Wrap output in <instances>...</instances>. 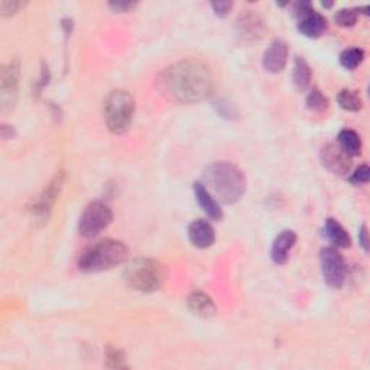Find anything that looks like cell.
<instances>
[{"mask_svg":"<svg viewBox=\"0 0 370 370\" xmlns=\"http://www.w3.org/2000/svg\"><path fill=\"white\" fill-rule=\"evenodd\" d=\"M160 84L164 94L171 100L196 104L213 94L215 76L203 61L188 58L165 68Z\"/></svg>","mask_w":370,"mask_h":370,"instance_id":"obj_1","label":"cell"},{"mask_svg":"<svg viewBox=\"0 0 370 370\" xmlns=\"http://www.w3.org/2000/svg\"><path fill=\"white\" fill-rule=\"evenodd\" d=\"M203 178L208 191L224 204L237 203L246 191L244 174L230 162H215L205 168Z\"/></svg>","mask_w":370,"mask_h":370,"instance_id":"obj_2","label":"cell"},{"mask_svg":"<svg viewBox=\"0 0 370 370\" xmlns=\"http://www.w3.org/2000/svg\"><path fill=\"white\" fill-rule=\"evenodd\" d=\"M129 258L128 246L113 239L101 240L85 249L78 259V269L87 274H96L113 269Z\"/></svg>","mask_w":370,"mask_h":370,"instance_id":"obj_3","label":"cell"},{"mask_svg":"<svg viewBox=\"0 0 370 370\" xmlns=\"http://www.w3.org/2000/svg\"><path fill=\"white\" fill-rule=\"evenodd\" d=\"M123 276L132 289L149 294L161 289L167 279V269L155 259L140 258L129 263Z\"/></svg>","mask_w":370,"mask_h":370,"instance_id":"obj_4","label":"cell"},{"mask_svg":"<svg viewBox=\"0 0 370 370\" xmlns=\"http://www.w3.org/2000/svg\"><path fill=\"white\" fill-rule=\"evenodd\" d=\"M135 115V99L126 90H113L104 100V120L115 135L126 133Z\"/></svg>","mask_w":370,"mask_h":370,"instance_id":"obj_5","label":"cell"},{"mask_svg":"<svg viewBox=\"0 0 370 370\" xmlns=\"http://www.w3.org/2000/svg\"><path fill=\"white\" fill-rule=\"evenodd\" d=\"M113 220L112 208L103 201H93L87 205L78 221V232L85 239L99 236Z\"/></svg>","mask_w":370,"mask_h":370,"instance_id":"obj_6","label":"cell"},{"mask_svg":"<svg viewBox=\"0 0 370 370\" xmlns=\"http://www.w3.org/2000/svg\"><path fill=\"white\" fill-rule=\"evenodd\" d=\"M294 16L298 21V31L307 38H320L327 31L326 17L312 9L310 2H298L294 6Z\"/></svg>","mask_w":370,"mask_h":370,"instance_id":"obj_7","label":"cell"},{"mask_svg":"<svg viewBox=\"0 0 370 370\" xmlns=\"http://www.w3.org/2000/svg\"><path fill=\"white\" fill-rule=\"evenodd\" d=\"M320 263L327 285L334 289L342 288L347 275V267L343 255L336 248H324L320 252Z\"/></svg>","mask_w":370,"mask_h":370,"instance_id":"obj_8","label":"cell"},{"mask_svg":"<svg viewBox=\"0 0 370 370\" xmlns=\"http://www.w3.org/2000/svg\"><path fill=\"white\" fill-rule=\"evenodd\" d=\"M64 185V174L58 172L52 181L45 187V190L40 194V196L33 200V204L31 207V211L35 217L45 219L49 216L52 207L56 205L60 192Z\"/></svg>","mask_w":370,"mask_h":370,"instance_id":"obj_9","label":"cell"},{"mask_svg":"<svg viewBox=\"0 0 370 370\" xmlns=\"http://www.w3.org/2000/svg\"><path fill=\"white\" fill-rule=\"evenodd\" d=\"M21 77V65L17 60H12L2 69V92H0V100L5 109L13 108L17 99V85H19Z\"/></svg>","mask_w":370,"mask_h":370,"instance_id":"obj_10","label":"cell"},{"mask_svg":"<svg viewBox=\"0 0 370 370\" xmlns=\"http://www.w3.org/2000/svg\"><path fill=\"white\" fill-rule=\"evenodd\" d=\"M321 162L330 172L336 175H346L351 168V158L339 144H327L321 149Z\"/></svg>","mask_w":370,"mask_h":370,"instance_id":"obj_11","label":"cell"},{"mask_svg":"<svg viewBox=\"0 0 370 370\" xmlns=\"http://www.w3.org/2000/svg\"><path fill=\"white\" fill-rule=\"evenodd\" d=\"M288 54H289V49H288L287 42L280 41V40H275L269 45V48L265 51V54H263V60H262L263 68L272 74L280 73L287 65Z\"/></svg>","mask_w":370,"mask_h":370,"instance_id":"obj_12","label":"cell"},{"mask_svg":"<svg viewBox=\"0 0 370 370\" xmlns=\"http://www.w3.org/2000/svg\"><path fill=\"white\" fill-rule=\"evenodd\" d=\"M190 242L199 249H207L216 240L215 227L207 220H194L188 227Z\"/></svg>","mask_w":370,"mask_h":370,"instance_id":"obj_13","label":"cell"},{"mask_svg":"<svg viewBox=\"0 0 370 370\" xmlns=\"http://www.w3.org/2000/svg\"><path fill=\"white\" fill-rule=\"evenodd\" d=\"M295 243L296 233L292 230H284L276 236L271 249V258L276 265H284V263H287Z\"/></svg>","mask_w":370,"mask_h":370,"instance_id":"obj_14","label":"cell"},{"mask_svg":"<svg viewBox=\"0 0 370 370\" xmlns=\"http://www.w3.org/2000/svg\"><path fill=\"white\" fill-rule=\"evenodd\" d=\"M194 196H196V200L199 201L200 207L203 208L204 213L208 216L211 220H221L223 219V210L217 200L211 196V192L205 188L204 184L196 183L194 184Z\"/></svg>","mask_w":370,"mask_h":370,"instance_id":"obj_15","label":"cell"},{"mask_svg":"<svg viewBox=\"0 0 370 370\" xmlns=\"http://www.w3.org/2000/svg\"><path fill=\"white\" fill-rule=\"evenodd\" d=\"M187 303L190 310L196 315L203 317V319H211V317L216 315L217 312V307L213 301V298L208 296L203 291H192L188 295Z\"/></svg>","mask_w":370,"mask_h":370,"instance_id":"obj_16","label":"cell"},{"mask_svg":"<svg viewBox=\"0 0 370 370\" xmlns=\"http://www.w3.org/2000/svg\"><path fill=\"white\" fill-rule=\"evenodd\" d=\"M237 28L244 40H256L263 33V22L258 15L253 13L242 15L237 21Z\"/></svg>","mask_w":370,"mask_h":370,"instance_id":"obj_17","label":"cell"},{"mask_svg":"<svg viewBox=\"0 0 370 370\" xmlns=\"http://www.w3.org/2000/svg\"><path fill=\"white\" fill-rule=\"evenodd\" d=\"M326 235L330 239V242L336 246V248H348L351 244V239L346 228L334 219H327L326 221Z\"/></svg>","mask_w":370,"mask_h":370,"instance_id":"obj_18","label":"cell"},{"mask_svg":"<svg viewBox=\"0 0 370 370\" xmlns=\"http://www.w3.org/2000/svg\"><path fill=\"white\" fill-rule=\"evenodd\" d=\"M339 146L350 156L355 158L360 155L362 140L360 136L351 129H344L339 133Z\"/></svg>","mask_w":370,"mask_h":370,"instance_id":"obj_19","label":"cell"},{"mask_svg":"<svg viewBox=\"0 0 370 370\" xmlns=\"http://www.w3.org/2000/svg\"><path fill=\"white\" fill-rule=\"evenodd\" d=\"M294 84L296 87L298 92H304L307 87L310 85L311 81V68L307 64V61L301 57L295 58L294 64V74H292Z\"/></svg>","mask_w":370,"mask_h":370,"instance_id":"obj_20","label":"cell"},{"mask_svg":"<svg viewBox=\"0 0 370 370\" xmlns=\"http://www.w3.org/2000/svg\"><path fill=\"white\" fill-rule=\"evenodd\" d=\"M337 103L342 109L347 112H359L363 108V101L358 92L342 90L337 96Z\"/></svg>","mask_w":370,"mask_h":370,"instance_id":"obj_21","label":"cell"},{"mask_svg":"<svg viewBox=\"0 0 370 370\" xmlns=\"http://www.w3.org/2000/svg\"><path fill=\"white\" fill-rule=\"evenodd\" d=\"M364 61V51L360 48H348L340 54V64L346 69H355Z\"/></svg>","mask_w":370,"mask_h":370,"instance_id":"obj_22","label":"cell"},{"mask_svg":"<svg viewBox=\"0 0 370 370\" xmlns=\"http://www.w3.org/2000/svg\"><path fill=\"white\" fill-rule=\"evenodd\" d=\"M328 99L319 90L312 89L307 96V108L315 113H324L328 109Z\"/></svg>","mask_w":370,"mask_h":370,"instance_id":"obj_23","label":"cell"},{"mask_svg":"<svg viewBox=\"0 0 370 370\" xmlns=\"http://www.w3.org/2000/svg\"><path fill=\"white\" fill-rule=\"evenodd\" d=\"M360 15V8H348V9H340L336 15H334V21L339 26L343 28H351L358 22V17Z\"/></svg>","mask_w":370,"mask_h":370,"instance_id":"obj_24","label":"cell"},{"mask_svg":"<svg viewBox=\"0 0 370 370\" xmlns=\"http://www.w3.org/2000/svg\"><path fill=\"white\" fill-rule=\"evenodd\" d=\"M26 2H21V0H2L0 2V15L2 16H10V15H15L19 10L25 9L26 8Z\"/></svg>","mask_w":370,"mask_h":370,"instance_id":"obj_25","label":"cell"},{"mask_svg":"<svg viewBox=\"0 0 370 370\" xmlns=\"http://www.w3.org/2000/svg\"><path fill=\"white\" fill-rule=\"evenodd\" d=\"M370 180V169L367 165H362L359 167L353 174H351V177L348 178V181L353 184V185H362V184H367Z\"/></svg>","mask_w":370,"mask_h":370,"instance_id":"obj_26","label":"cell"},{"mask_svg":"<svg viewBox=\"0 0 370 370\" xmlns=\"http://www.w3.org/2000/svg\"><path fill=\"white\" fill-rule=\"evenodd\" d=\"M110 367H125V356L117 348H109L108 355H106Z\"/></svg>","mask_w":370,"mask_h":370,"instance_id":"obj_27","label":"cell"},{"mask_svg":"<svg viewBox=\"0 0 370 370\" xmlns=\"http://www.w3.org/2000/svg\"><path fill=\"white\" fill-rule=\"evenodd\" d=\"M211 8H213L215 13L220 17H224L227 16L228 13H230L232 8H233V3L232 2H213L211 3Z\"/></svg>","mask_w":370,"mask_h":370,"instance_id":"obj_28","label":"cell"},{"mask_svg":"<svg viewBox=\"0 0 370 370\" xmlns=\"http://www.w3.org/2000/svg\"><path fill=\"white\" fill-rule=\"evenodd\" d=\"M139 3L137 2H110L109 6L115 10V12H132Z\"/></svg>","mask_w":370,"mask_h":370,"instance_id":"obj_29","label":"cell"},{"mask_svg":"<svg viewBox=\"0 0 370 370\" xmlns=\"http://www.w3.org/2000/svg\"><path fill=\"white\" fill-rule=\"evenodd\" d=\"M359 243L362 244V248L364 252L369 251V239H367V227L363 224L359 230Z\"/></svg>","mask_w":370,"mask_h":370,"instance_id":"obj_30","label":"cell"}]
</instances>
